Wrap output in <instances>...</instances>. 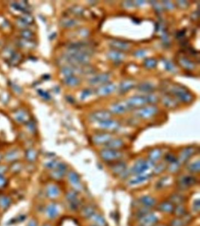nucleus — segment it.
<instances>
[{
  "mask_svg": "<svg viewBox=\"0 0 200 226\" xmlns=\"http://www.w3.org/2000/svg\"><path fill=\"white\" fill-rule=\"evenodd\" d=\"M28 226H37V223H36L35 221H31L29 223Z\"/></svg>",
  "mask_w": 200,
  "mask_h": 226,
  "instance_id": "62",
  "label": "nucleus"
},
{
  "mask_svg": "<svg viewBox=\"0 0 200 226\" xmlns=\"http://www.w3.org/2000/svg\"><path fill=\"white\" fill-rule=\"evenodd\" d=\"M59 194V190L56 185H51L48 187L47 189V194L49 197L54 199L58 197Z\"/></svg>",
  "mask_w": 200,
  "mask_h": 226,
  "instance_id": "31",
  "label": "nucleus"
},
{
  "mask_svg": "<svg viewBox=\"0 0 200 226\" xmlns=\"http://www.w3.org/2000/svg\"><path fill=\"white\" fill-rule=\"evenodd\" d=\"M71 11L74 14L79 15V16H82L83 15H84L85 10L84 9V8L81 7V6L76 5V6L73 7L71 9Z\"/></svg>",
  "mask_w": 200,
  "mask_h": 226,
  "instance_id": "40",
  "label": "nucleus"
},
{
  "mask_svg": "<svg viewBox=\"0 0 200 226\" xmlns=\"http://www.w3.org/2000/svg\"><path fill=\"white\" fill-rule=\"evenodd\" d=\"M176 3L181 9H187L190 5L189 2L187 1H177Z\"/></svg>",
  "mask_w": 200,
  "mask_h": 226,
  "instance_id": "49",
  "label": "nucleus"
},
{
  "mask_svg": "<svg viewBox=\"0 0 200 226\" xmlns=\"http://www.w3.org/2000/svg\"><path fill=\"white\" fill-rule=\"evenodd\" d=\"M65 24L67 27H72L76 24V22L73 20H67L65 22Z\"/></svg>",
  "mask_w": 200,
  "mask_h": 226,
  "instance_id": "55",
  "label": "nucleus"
},
{
  "mask_svg": "<svg viewBox=\"0 0 200 226\" xmlns=\"http://www.w3.org/2000/svg\"><path fill=\"white\" fill-rule=\"evenodd\" d=\"M110 78V76L106 73H103L98 74L92 77L89 80V82L93 85L103 84L108 81Z\"/></svg>",
  "mask_w": 200,
  "mask_h": 226,
  "instance_id": "16",
  "label": "nucleus"
},
{
  "mask_svg": "<svg viewBox=\"0 0 200 226\" xmlns=\"http://www.w3.org/2000/svg\"><path fill=\"white\" fill-rule=\"evenodd\" d=\"M157 221V218L153 214H146L142 218V223L145 226H150L151 224H154Z\"/></svg>",
  "mask_w": 200,
  "mask_h": 226,
  "instance_id": "29",
  "label": "nucleus"
},
{
  "mask_svg": "<svg viewBox=\"0 0 200 226\" xmlns=\"http://www.w3.org/2000/svg\"><path fill=\"white\" fill-rule=\"evenodd\" d=\"M92 94V91L91 89H85L83 90L81 94L80 98L81 100H85L87 97H89Z\"/></svg>",
  "mask_w": 200,
  "mask_h": 226,
  "instance_id": "48",
  "label": "nucleus"
},
{
  "mask_svg": "<svg viewBox=\"0 0 200 226\" xmlns=\"http://www.w3.org/2000/svg\"><path fill=\"white\" fill-rule=\"evenodd\" d=\"M124 143L120 138H112L105 146V148L119 150L124 147Z\"/></svg>",
  "mask_w": 200,
  "mask_h": 226,
  "instance_id": "15",
  "label": "nucleus"
},
{
  "mask_svg": "<svg viewBox=\"0 0 200 226\" xmlns=\"http://www.w3.org/2000/svg\"><path fill=\"white\" fill-rule=\"evenodd\" d=\"M68 179L71 184L77 190H80L82 188L79 175L74 171H70L68 174Z\"/></svg>",
  "mask_w": 200,
  "mask_h": 226,
  "instance_id": "21",
  "label": "nucleus"
},
{
  "mask_svg": "<svg viewBox=\"0 0 200 226\" xmlns=\"http://www.w3.org/2000/svg\"><path fill=\"white\" fill-rule=\"evenodd\" d=\"M157 209L162 212L165 213H171L174 212V204H172L169 201H165L161 203L159 205Z\"/></svg>",
  "mask_w": 200,
  "mask_h": 226,
  "instance_id": "20",
  "label": "nucleus"
},
{
  "mask_svg": "<svg viewBox=\"0 0 200 226\" xmlns=\"http://www.w3.org/2000/svg\"><path fill=\"white\" fill-rule=\"evenodd\" d=\"M181 166V164L178 161V160L177 159L174 161L169 164V165H167V169L169 170V171L170 172L174 174V173H176L180 171Z\"/></svg>",
  "mask_w": 200,
  "mask_h": 226,
  "instance_id": "32",
  "label": "nucleus"
},
{
  "mask_svg": "<svg viewBox=\"0 0 200 226\" xmlns=\"http://www.w3.org/2000/svg\"><path fill=\"white\" fill-rule=\"evenodd\" d=\"M27 157L29 161H34L37 157V154L35 151L34 150H29L27 154Z\"/></svg>",
  "mask_w": 200,
  "mask_h": 226,
  "instance_id": "50",
  "label": "nucleus"
},
{
  "mask_svg": "<svg viewBox=\"0 0 200 226\" xmlns=\"http://www.w3.org/2000/svg\"><path fill=\"white\" fill-rule=\"evenodd\" d=\"M89 31L86 29H82L80 31V34L82 37H86L89 35Z\"/></svg>",
  "mask_w": 200,
  "mask_h": 226,
  "instance_id": "59",
  "label": "nucleus"
},
{
  "mask_svg": "<svg viewBox=\"0 0 200 226\" xmlns=\"http://www.w3.org/2000/svg\"><path fill=\"white\" fill-rule=\"evenodd\" d=\"M186 201V197L179 193H174L170 196L169 201L172 204L178 205H181L184 204Z\"/></svg>",
  "mask_w": 200,
  "mask_h": 226,
  "instance_id": "25",
  "label": "nucleus"
},
{
  "mask_svg": "<svg viewBox=\"0 0 200 226\" xmlns=\"http://www.w3.org/2000/svg\"><path fill=\"white\" fill-rule=\"evenodd\" d=\"M199 207H200V205H199V199L195 200L194 203V204H193V208L194 210L197 212H198L199 210Z\"/></svg>",
  "mask_w": 200,
  "mask_h": 226,
  "instance_id": "56",
  "label": "nucleus"
},
{
  "mask_svg": "<svg viewBox=\"0 0 200 226\" xmlns=\"http://www.w3.org/2000/svg\"><path fill=\"white\" fill-rule=\"evenodd\" d=\"M46 213L48 217L51 218H55L58 214V208L55 204H51L47 208Z\"/></svg>",
  "mask_w": 200,
  "mask_h": 226,
  "instance_id": "33",
  "label": "nucleus"
},
{
  "mask_svg": "<svg viewBox=\"0 0 200 226\" xmlns=\"http://www.w3.org/2000/svg\"><path fill=\"white\" fill-rule=\"evenodd\" d=\"M186 208L183 204L181 205H178L176 206V207H174V212L176 214L177 216H184L186 214Z\"/></svg>",
  "mask_w": 200,
  "mask_h": 226,
  "instance_id": "39",
  "label": "nucleus"
},
{
  "mask_svg": "<svg viewBox=\"0 0 200 226\" xmlns=\"http://www.w3.org/2000/svg\"><path fill=\"white\" fill-rule=\"evenodd\" d=\"M66 169H67V167L65 164H59L57 166V170L55 171L53 174L55 175V177L56 179L62 178L66 171Z\"/></svg>",
  "mask_w": 200,
  "mask_h": 226,
  "instance_id": "30",
  "label": "nucleus"
},
{
  "mask_svg": "<svg viewBox=\"0 0 200 226\" xmlns=\"http://www.w3.org/2000/svg\"><path fill=\"white\" fill-rule=\"evenodd\" d=\"M177 159L176 157V156L174 155L173 154H171V153H169L167 154L165 156V158H164V160H165V161L166 163H167L168 164H170L173 161H174L175 160H176Z\"/></svg>",
  "mask_w": 200,
  "mask_h": 226,
  "instance_id": "47",
  "label": "nucleus"
},
{
  "mask_svg": "<svg viewBox=\"0 0 200 226\" xmlns=\"http://www.w3.org/2000/svg\"><path fill=\"white\" fill-rule=\"evenodd\" d=\"M63 72L65 75H66V76H68V77L72 76L73 73V71L72 70V69L70 68H68V67L64 68L63 69Z\"/></svg>",
  "mask_w": 200,
  "mask_h": 226,
  "instance_id": "54",
  "label": "nucleus"
},
{
  "mask_svg": "<svg viewBox=\"0 0 200 226\" xmlns=\"http://www.w3.org/2000/svg\"><path fill=\"white\" fill-rule=\"evenodd\" d=\"M113 138V135L109 133H99L93 135L92 140L96 145H105Z\"/></svg>",
  "mask_w": 200,
  "mask_h": 226,
  "instance_id": "8",
  "label": "nucleus"
},
{
  "mask_svg": "<svg viewBox=\"0 0 200 226\" xmlns=\"http://www.w3.org/2000/svg\"><path fill=\"white\" fill-rule=\"evenodd\" d=\"M126 102L130 109L140 108L147 103L146 95H136L128 98Z\"/></svg>",
  "mask_w": 200,
  "mask_h": 226,
  "instance_id": "7",
  "label": "nucleus"
},
{
  "mask_svg": "<svg viewBox=\"0 0 200 226\" xmlns=\"http://www.w3.org/2000/svg\"><path fill=\"white\" fill-rule=\"evenodd\" d=\"M106 55L107 58L115 62L122 61L126 57V55L123 53L116 50L110 51L108 52Z\"/></svg>",
  "mask_w": 200,
  "mask_h": 226,
  "instance_id": "18",
  "label": "nucleus"
},
{
  "mask_svg": "<svg viewBox=\"0 0 200 226\" xmlns=\"http://www.w3.org/2000/svg\"><path fill=\"white\" fill-rule=\"evenodd\" d=\"M163 151L159 148H154L149 151L148 154V160L155 163L159 161L162 157Z\"/></svg>",
  "mask_w": 200,
  "mask_h": 226,
  "instance_id": "17",
  "label": "nucleus"
},
{
  "mask_svg": "<svg viewBox=\"0 0 200 226\" xmlns=\"http://www.w3.org/2000/svg\"><path fill=\"white\" fill-rule=\"evenodd\" d=\"M93 217H94V220L97 225L100 226L105 225V221L102 216H101L100 215H95V216H93Z\"/></svg>",
  "mask_w": 200,
  "mask_h": 226,
  "instance_id": "45",
  "label": "nucleus"
},
{
  "mask_svg": "<svg viewBox=\"0 0 200 226\" xmlns=\"http://www.w3.org/2000/svg\"><path fill=\"white\" fill-rule=\"evenodd\" d=\"M65 81L66 84L70 86H76L78 85L80 82V80H79V78L73 76L68 77L66 79Z\"/></svg>",
  "mask_w": 200,
  "mask_h": 226,
  "instance_id": "38",
  "label": "nucleus"
},
{
  "mask_svg": "<svg viewBox=\"0 0 200 226\" xmlns=\"http://www.w3.org/2000/svg\"><path fill=\"white\" fill-rule=\"evenodd\" d=\"M10 204V200L5 196L0 197V205L3 208H8Z\"/></svg>",
  "mask_w": 200,
  "mask_h": 226,
  "instance_id": "42",
  "label": "nucleus"
},
{
  "mask_svg": "<svg viewBox=\"0 0 200 226\" xmlns=\"http://www.w3.org/2000/svg\"><path fill=\"white\" fill-rule=\"evenodd\" d=\"M116 89V85L113 83H109L103 85L96 89V94L99 96H106L113 93Z\"/></svg>",
  "mask_w": 200,
  "mask_h": 226,
  "instance_id": "11",
  "label": "nucleus"
},
{
  "mask_svg": "<svg viewBox=\"0 0 200 226\" xmlns=\"http://www.w3.org/2000/svg\"><path fill=\"white\" fill-rule=\"evenodd\" d=\"M147 103L150 104H156L158 101V98L156 95L154 94H148L146 95Z\"/></svg>",
  "mask_w": 200,
  "mask_h": 226,
  "instance_id": "44",
  "label": "nucleus"
},
{
  "mask_svg": "<svg viewBox=\"0 0 200 226\" xmlns=\"http://www.w3.org/2000/svg\"><path fill=\"white\" fill-rule=\"evenodd\" d=\"M109 44L110 47L119 51H127L130 48L129 43L118 40H112L109 43Z\"/></svg>",
  "mask_w": 200,
  "mask_h": 226,
  "instance_id": "14",
  "label": "nucleus"
},
{
  "mask_svg": "<svg viewBox=\"0 0 200 226\" xmlns=\"http://www.w3.org/2000/svg\"><path fill=\"white\" fill-rule=\"evenodd\" d=\"M139 202L147 208H152L156 205L157 201L156 199L150 196H144L140 198Z\"/></svg>",
  "mask_w": 200,
  "mask_h": 226,
  "instance_id": "19",
  "label": "nucleus"
},
{
  "mask_svg": "<svg viewBox=\"0 0 200 226\" xmlns=\"http://www.w3.org/2000/svg\"><path fill=\"white\" fill-rule=\"evenodd\" d=\"M161 100L163 105L167 108L175 109L178 106L177 101L169 95H165L163 97Z\"/></svg>",
  "mask_w": 200,
  "mask_h": 226,
  "instance_id": "24",
  "label": "nucleus"
},
{
  "mask_svg": "<svg viewBox=\"0 0 200 226\" xmlns=\"http://www.w3.org/2000/svg\"><path fill=\"white\" fill-rule=\"evenodd\" d=\"M184 34H185V33H184V31H180V32L178 33L177 36H178V37L180 38V37H182L183 36H184Z\"/></svg>",
  "mask_w": 200,
  "mask_h": 226,
  "instance_id": "61",
  "label": "nucleus"
},
{
  "mask_svg": "<svg viewBox=\"0 0 200 226\" xmlns=\"http://www.w3.org/2000/svg\"><path fill=\"white\" fill-rule=\"evenodd\" d=\"M111 113L116 114H123L129 111L130 109V107L126 101L124 102H120L118 103L113 104L112 105L111 107Z\"/></svg>",
  "mask_w": 200,
  "mask_h": 226,
  "instance_id": "10",
  "label": "nucleus"
},
{
  "mask_svg": "<svg viewBox=\"0 0 200 226\" xmlns=\"http://www.w3.org/2000/svg\"><path fill=\"white\" fill-rule=\"evenodd\" d=\"M94 208L92 206H87L83 211V214L86 217H92L94 214Z\"/></svg>",
  "mask_w": 200,
  "mask_h": 226,
  "instance_id": "41",
  "label": "nucleus"
},
{
  "mask_svg": "<svg viewBox=\"0 0 200 226\" xmlns=\"http://www.w3.org/2000/svg\"><path fill=\"white\" fill-rule=\"evenodd\" d=\"M81 71H82V73H84V74H93V73H95L96 69L93 67L86 65V66L83 67L81 69Z\"/></svg>",
  "mask_w": 200,
  "mask_h": 226,
  "instance_id": "43",
  "label": "nucleus"
},
{
  "mask_svg": "<svg viewBox=\"0 0 200 226\" xmlns=\"http://www.w3.org/2000/svg\"><path fill=\"white\" fill-rule=\"evenodd\" d=\"M112 117V113L111 111L107 110H99L90 114L89 119L91 121H97L99 123L104 120L111 119Z\"/></svg>",
  "mask_w": 200,
  "mask_h": 226,
  "instance_id": "6",
  "label": "nucleus"
},
{
  "mask_svg": "<svg viewBox=\"0 0 200 226\" xmlns=\"http://www.w3.org/2000/svg\"><path fill=\"white\" fill-rule=\"evenodd\" d=\"M100 156L102 159L106 162H116L120 160L123 157V153L120 150L104 148L100 151Z\"/></svg>",
  "mask_w": 200,
  "mask_h": 226,
  "instance_id": "2",
  "label": "nucleus"
},
{
  "mask_svg": "<svg viewBox=\"0 0 200 226\" xmlns=\"http://www.w3.org/2000/svg\"><path fill=\"white\" fill-rule=\"evenodd\" d=\"M98 126L100 128L107 131H116L120 128V123L118 121L112 119L99 122Z\"/></svg>",
  "mask_w": 200,
  "mask_h": 226,
  "instance_id": "9",
  "label": "nucleus"
},
{
  "mask_svg": "<svg viewBox=\"0 0 200 226\" xmlns=\"http://www.w3.org/2000/svg\"><path fill=\"white\" fill-rule=\"evenodd\" d=\"M178 99L185 103H188L190 102L193 101V95L189 92V91H186L184 93H183L181 95H180Z\"/></svg>",
  "mask_w": 200,
  "mask_h": 226,
  "instance_id": "35",
  "label": "nucleus"
},
{
  "mask_svg": "<svg viewBox=\"0 0 200 226\" xmlns=\"http://www.w3.org/2000/svg\"><path fill=\"white\" fill-rule=\"evenodd\" d=\"M167 165L165 163H160L157 165L154 166L153 174L155 175H159L167 169Z\"/></svg>",
  "mask_w": 200,
  "mask_h": 226,
  "instance_id": "34",
  "label": "nucleus"
},
{
  "mask_svg": "<svg viewBox=\"0 0 200 226\" xmlns=\"http://www.w3.org/2000/svg\"><path fill=\"white\" fill-rule=\"evenodd\" d=\"M164 66L165 69L168 71H170L173 73L177 72V68L175 65L172 62H171L168 60H165L164 61Z\"/></svg>",
  "mask_w": 200,
  "mask_h": 226,
  "instance_id": "36",
  "label": "nucleus"
},
{
  "mask_svg": "<svg viewBox=\"0 0 200 226\" xmlns=\"http://www.w3.org/2000/svg\"><path fill=\"white\" fill-rule=\"evenodd\" d=\"M162 7H164L165 9L168 10H172L174 8V4L169 1H162Z\"/></svg>",
  "mask_w": 200,
  "mask_h": 226,
  "instance_id": "46",
  "label": "nucleus"
},
{
  "mask_svg": "<svg viewBox=\"0 0 200 226\" xmlns=\"http://www.w3.org/2000/svg\"><path fill=\"white\" fill-rule=\"evenodd\" d=\"M135 82L133 80H124L121 82L119 85V91L120 93L123 94L126 93L132 89L133 87H135Z\"/></svg>",
  "mask_w": 200,
  "mask_h": 226,
  "instance_id": "22",
  "label": "nucleus"
},
{
  "mask_svg": "<svg viewBox=\"0 0 200 226\" xmlns=\"http://www.w3.org/2000/svg\"><path fill=\"white\" fill-rule=\"evenodd\" d=\"M187 171L191 174H198L200 171V162L199 160H197L191 163L187 167Z\"/></svg>",
  "mask_w": 200,
  "mask_h": 226,
  "instance_id": "28",
  "label": "nucleus"
},
{
  "mask_svg": "<svg viewBox=\"0 0 200 226\" xmlns=\"http://www.w3.org/2000/svg\"><path fill=\"white\" fill-rule=\"evenodd\" d=\"M17 157H18V154L16 152V151H12L7 154L6 156V159L8 161H12V160L15 159Z\"/></svg>",
  "mask_w": 200,
  "mask_h": 226,
  "instance_id": "51",
  "label": "nucleus"
},
{
  "mask_svg": "<svg viewBox=\"0 0 200 226\" xmlns=\"http://www.w3.org/2000/svg\"><path fill=\"white\" fill-rule=\"evenodd\" d=\"M6 180L0 174V188H2L5 185Z\"/></svg>",
  "mask_w": 200,
  "mask_h": 226,
  "instance_id": "58",
  "label": "nucleus"
},
{
  "mask_svg": "<svg viewBox=\"0 0 200 226\" xmlns=\"http://www.w3.org/2000/svg\"><path fill=\"white\" fill-rule=\"evenodd\" d=\"M152 177V174H146V173L135 176V178L132 179L129 181V184L131 186L141 184L151 179Z\"/></svg>",
  "mask_w": 200,
  "mask_h": 226,
  "instance_id": "12",
  "label": "nucleus"
},
{
  "mask_svg": "<svg viewBox=\"0 0 200 226\" xmlns=\"http://www.w3.org/2000/svg\"><path fill=\"white\" fill-rule=\"evenodd\" d=\"M0 159H1V157H0Z\"/></svg>",
  "mask_w": 200,
  "mask_h": 226,
  "instance_id": "64",
  "label": "nucleus"
},
{
  "mask_svg": "<svg viewBox=\"0 0 200 226\" xmlns=\"http://www.w3.org/2000/svg\"><path fill=\"white\" fill-rule=\"evenodd\" d=\"M134 3H135V4L136 5H141L143 4H144L146 3V1H134Z\"/></svg>",
  "mask_w": 200,
  "mask_h": 226,
  "instance_id": "60",
  "label": "nucleus"
},
{
  "mask_svg": "<svg viewBox=\"0 0 200 226\" xmlns=\"http://www.w3.org/2000/svg\"><path fill=\"white\" fill-rule=\"evenodd\" d=\"M155 166V163L148 160L140 159L137 160L130 170V174L133 176H137L146 173L149 169Z\"/></svg>",
  "mask_w": 200,
  "mask_h": 226,
  "instance_id": "1",
  "label": "nucleus"
},
{
  "mask_svg": "<svg viewBox=\"0 0 200 226\" xmlns=\"http://www.w3.org/2000/svg\"><path fill=\"white\" fill-rule=\"evenodd\" d=\"M197 182V179L193 174L183 175L178 179L177 187L181 190H186L195 185Z\"/></svg>",
  "mask_w": 200,
  "mask_h": 226,
  "instance_id": "5",
  "label": "nucleus"
},
{
  "mask_svg": "<svg viewBox=\"0 0 200 226\" xmlns=\"http://www.w3.org/2000/svg\"><path fill=\"white\" fill-rule=\"evenodd\" d=\"M157 60L152 58H147L144 61V66L148 68H152L155 67L157 65Z\"/></svg>",
  "mask_w": 200,
  "mask_h": 226,
  "instance_id": "37",
  "label": "nucleus"
},
{
  "mask_svg": "<svg viewBox=\"0 0 200 226\" xmlns=\"http://www.w3.org/2000/svg\"><path fill=\"white\" fill-rule=\"evenodd\" d=\"M158 108L154 106H150L139 108L135 111V115L137 118L147 120L154 117L158 113Z\"/></svg>",
  "mask_w": 200,
  "mask_h": 226,
  "instance_id": "3",
  "label": "nucleus"
},
{
  "mask_svg": "<svg viewBox=\"0 0 200 226\" xmlns=\"http://www.w3.org/2000/svg\"><path fill=\"white\" fill-rule=\"evenodd\" d=\"M178 63L182 67L188 70H193L195 68V64L193 61L184 57L179 58Z\"/></svg>",
  "mask_w": 200,
  "mask_h": 226,
  "instance_id": "23",
  "label": "nucleus"
},
{
  "mask_svg": "<svg viewBox=\"0 0 200 226\" xmlns=\"http://www.w3.org/2000/svg\"><path fill=\"white\" fill-rule=\"evenodd\" d=\"M198 151V148L194 146H188L180 151L177 160L181 164L187 163L190 160Z\"/></svg>",
  "mask_w": 200,
  "mask_h": 226,
  "instance_id": "4",
  "label": "nucleus"
},
{
  "mask_svg": "<svg viewBox=\"0 0 200 226\" xmlns=\"http://www.w3.org/2000/svg\"><path fill=\"white\" fill-rule=\"evenodd\" d=\"M137 89L139 91L143 93H150L154 90L155 86L150 82H144L138 85Z\"/></svg>",
  "mask_w": 200,
  "mask_h": 226,
  "instance_id": "26",
  "label": "nucleus"
},
{
  "mask_svg": "<svg viewBox=\"0 0 200 226\" xmlns=\"http://www.w3.org/2000/svg\"><path fill=\"white\" fill-rule=\"evenodd\" d=\"M67 199L70 203L71 207L72 209H77L79 205V201L77 198V194L73 192L68 193L67 195Z\"/></svg>",
  "mask_w": 200,
  "mask_h": 226,
  "instance_id": "27",
  "label": "nucleus"
},
{
  "mask_svg": "<svg viewBox=\"0 0 200 226\" xmlns=\"http://www.w3.org/2000/svg\"><path fill=\"white\" fill-rule=\"evenodd\" d=\"M127 164L123 161H116L111 167V170L116 175L122 176L127 170Z\"/></svg>",
  "mask_w": 200,
  "mask_h": 226,
  "instance_id": "13",
  "label": "nucleus"
},
{
  "mask_svg": "<svg viewBox=\"0 0 200 226\" xmlns=\"http://www.w3.org/2000/svg\"><path fill=\"white\" fill-rule=\"evenodd\" d=\"M134 55L137 58H143L146 56V51L143 49H139L135 52Z\"/></svg>",
  "mask_w": 200,
  "mask_h": 226,
  "instance_id": "52",
  "label": "nucleus"
},
{
  "mask_svg": "<svg viewBox=\"0 0 200 226\" xmlns=\"http://www.w3.org/2000/svg\"><path fill=\"white\" fill-rule=\"evenodd\" d=\"M123 5L125 7H132L133 6H135V3L134 1H124L123 3Z\"/></svg>",
  "mask_w": 200,
  "mask_h": 226,
  "instance_id": "57",
  "label": "nucleus"
},
{
  "mask_svg": "<svg viewBox=\"0 0 200 226\" xmlns=\"http://www.w3.org/2000/svg\"><path fill=\"white\" fill-rule=\"evenodd\" d=\"M44 226H49V225H44Z\"/></svg>",
  "mask_w": 200,
  "mask_h": 226,
  "instance_id": "63",
  "label": "nucleus"
},
{
  "mask_svg": "<svg viewBox=\"0 0 200 226\" xmlns=\"http://www.w3.org/2000/svg\"><path fill=\"white\" fill-rule=\"evenodd\" d=\"M150 3L152 4V5L154 7L155 10L157 11V12H160L162 11L163 7L160 3L157 1H152Z\"/></svg>",
  "mask_w": 200,
  "mask_h": 226,
  "instance_id": "53",
  "label": "nucleus"
}]
</instances>
